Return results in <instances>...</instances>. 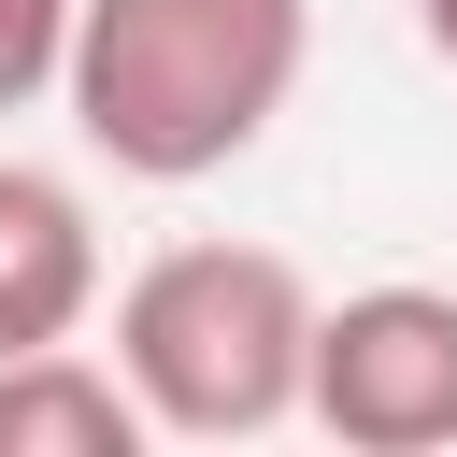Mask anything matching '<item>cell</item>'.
I'll return each mask as SVG.
<instances>
[{
	"label": "cell",
	"mask_w": 457,
	"mask_h": 457,
	"mask_svg": "<svg viewBox=\"0 0 457 457\" xmlns=\"http://www.w3.org/2000/svg\"><path fill=\"white\" fill-rule=\"evenodd\" d=\"M314 71V0H86L57 114L129 186H200L271 143Z\"/></svg>",
	"instance_id": "obj_1"
},
{
	"label": "cell",
	"mask_w": 457,
	"mask_h": 457,
	"mask_svg": "<svg viewBox=\"0 0 457 457\" xmlns=\"http://www.w3.org/2000/svg\"><path fill=\"white\" fill-rule=\"evenodd\" d=\"M314 286L286 243H157L114 286V371L157 443H271L314 400Z\"/></svg>",
	"instance_id": "obj_2"
},
{
	"label": "cell",
	"mask_w": 457,
	"mask_h": 457,
	"mask_svg": "<svg viewBox=\"0 0 457 457\" xmlns=\"http://www.w3.org/2000/svg\"><path fill=\"white\" fill-rule=\"evenodd\" d=\"M300 428H328L343 457H443L457 443V286H357L314 314V400Z\"/></svg>",
	"instance_id": "obj_3"
},
{
	"label": "cell",
	"mask_w": 457,
	"mask_h": 457,
	"mask_svg": "<svg viewBox=\"0 0 457 457\" xmlns=\"http://www.w3.org/2000/svg\"><path fill=\"white\" fill-rule=\"evenodd\" d=\"M100 314V214L71 171L43 157H0V357H43V343H86Z\"/></svg>",
	"instance_id": "obj_4"
},
{
	"label": "cell",
	"mask_w": 457,
	"mask_h": 457,
	"mask_svg": "<svg viewBox=\"0 0 457 457\" xmlns=\"http://www.w3.org/2000/svg\"><path fill=\"white\" fill-rule=\"evenodd\" d=\"M157 414L114 357L86 343H43V357H0V457H143Z\"/></svg>",
	"instance_id": "obj_5"
},
{
	"label": "cell",
	"mask_w": 457,
	"mask_h": 457,
	"mask_svg": "<svg viewBox=\"0 0 457 457\" xmlns=\"http://www.w3.org/2000/svg\"><path fill=\"white\" fill-rule=\"evenodd\" d=\"M71 14L86 0H0V114H29V100L71 86Z\"/></svg>",
	"instance_id": "obj_6"
},
{
	"label": "cell",
	"mask_w": 457,
	"mask_h": 457,
	"mask_svg": "<svg viewBox=\"0 0 457 457\" xmlns=\"http://www.w3.org/2000/svg\"><path fill=\"white\" fill-rule=\"evenodd\" d=\"M414 43H428V57L457 71V0H414Z\"/></svg>",
	"instance_id": "obj_7"
}]
</instances>
